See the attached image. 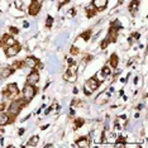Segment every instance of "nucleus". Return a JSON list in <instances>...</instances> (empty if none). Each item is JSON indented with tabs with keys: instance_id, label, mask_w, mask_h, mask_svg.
Masks as SVG:
<instances>
[{
	"instance_id": "1",
	"label": "nucleus",
	"mask_w": 148,
	"mask_h": 148,
	"mask_svg": "<svg viewBox=\"0 0 148 148\" xmlns=\"http://www.w3.org/2000/svg\"><path fill=\"white\" fill-rule=\"evenodd\" d=\"M29 101H27V100L23 97V99H15L14 101H13L10 105H9V108H8V115L10 116V119L12 120H14L16 116L19 115V113H21V110L24 108L27 104H28Z\"/></svg>"
},
{
	"instance_id": "2",
	"label": "nucleus",
	"mask_w": 148,
	"mask_h": 148,
	"mask_svg": "<svg viewBox=\"0 0 148 148\" xmlns=\"http://www.w3.org/2000/svg\"><path fill=\"white\" fill-rule=\"evenodd\" d=\"M36 94H37V87L34 85H31V84H25L24 89H23V97L27 101H31L36 96Z\"/></svg>"
},
{
	"instance_id": "3",
	"label": "nucleus",
	"mask_w": 148,
	"mask_h": 148,
	"mask_svg": "<svg viewBox=\"0 0 148 148\" xmlns=\"http://www.w3.org/2000/svg\"><path fill=\"white\" fill-rule=\"evenodd\" d=\"M41 6H42V0H32L28 6V14L32 16L38 15V13L41 12Z\"/></svg>"
},
{
	"instance_id": "4",
	"label": "nucleus",
	"mask_w": 148,
	"mask_h": 148,
	"mask_svg": "<svg viewBox=\"0 0 148 148\" xmlns=\"http://www.w3.org/2000/svg\"><path fill=\"white\" fill-rule=\"evenodd\" d=\"M5 49V56L6 57H14V56H16L19 52H21V49H22V46L19 45V43H14V45H12V46H9V47H6V48H4Z\"/></svg>"
},
{
	"instance_id": "5",
	"label": "nucleus",
	"mask_w": 148,
	"mask_h": 148,
	"mask_svg": "<svg viewBox=\"0 0 148 148\" xmlns=\"http://www.w3.org/2000/svg\"><path fill=\"white\" fill-rule=\"evenodd\" d=\"M15 42H16L15 38H13L12 34H4L3 36V38H1V42H0V46H1L3 48H6V47L14 45Z\"/></svg>"
},
{
	"instance_id": "6",
	"label": "nucleus",
	"mask_w": 148,
	"mask_h": 148,
	"mask_svg": "<svg viewBox=\"0 0 148 148\" xmlns=\"http://www.w3.org/2000/svg\"><path fill=\"white\" fill-rule=\"evenodd\" d=\"M39 81V73L37 70L33 69L32 72L29 73L28 76H27V84H31V85H36V84H38Z\"/></svg>"
},
{
	"instance_id": "7",
	"label": "nucleus",
	"mask_w": 148,
	"mask_h": 148,
	"mask_svg": "<svg viewBox=\"0 0 148 148\" xmlns=\"http://www.w3.org/2000/svg\"><path fill=\"white\" fill-rule=\"evenodd\" d=\"M91 5L96 9V12H103L108 5V0H92Z\"/></svg>"
},
{
	"instance_id": "8",
	"label": "nucleus",
	"mask_w": 148,
	"mask_h": 148,
	"mask_svg": "<svg viewBox=\"0 0 148 148\" xmlns=\"http://www.w3.org/2000/svg\"><path fill=\"white\" fill-rule=\"evenodd\" d=\"M24 61H25V66L31 67V69L37 70V69H38V66L42 67V65L38 61V58H36V57H28V58L24 60Z\"/></svg>"
},
{
	"instance_id": "9",
	"label": "nucleus",
	"mask_w": 148,
	"mask_h": 148,
	"mask_svg": "<svg viewBox=\"0 0 148 148\" xmlns=\"http://www.w3.org/2000/svg\"><path fill=\"white\" fill-rule=\"evenodd\" d=\"M85 86L89 87L91 91H95V90L99 89V86H100V81L96 79V77H91V79H89V81H87L85 84Z\"/></svg>"
},
{
	"instance_id": "10",
	"label": "nucleus",
	"mask_w": 148,
	"mask_h": 148,
	"mask_svg": "<svg viewBox=\"0 0 148 148\" xmlns=\"http://www.w3.org/2000/svg\"><path fill=\"white\" fill-rule=\"evenodd\" d=\"M14 72L13 67H4V69H0V79H6Z\"/></svg>"
},
{
	"instance_id": "11",
	"label": "nucleus",
	"mask_w": 148,
	"mask_h": 148,
	"mask_svg": "<svg viewBox=\"0 0 148 148\" xmlns=\"http://www.w3.org/2000/svg\"><path fill=\"white\" fill-rule=\"evenodd\" d=\"M12 122L13 120L10 119V116H9L6 113H0V125L1 127H4V125H6V124H9Z\"/></svg>"
},
{
	"instance_id": "12",
	"label": "nucleus",
	"mask_w": 148,
	"mask_h": 148,
	"mask_svg": "<svg viewBox=\"0 0 148 148\" xmlns=\"http://www.w3.org/2000/svg\"><path fill=\"white\" fill-rule=\"evenodd\" d=\"M118 33H119L118 29H114V28H110L109 29V33H108V39L110 41V43H112V42H116Z\"/></svg>"
},
{
	"instance_id": "13",
	"label": "nucleus",
	"mask_w": 148,
	"mask_h": 148,
	"mask_svg": "<svg viewBox=\"0 0 148 148\" xmlns=\"http://www.w3.org/2000/svg\"><path fill=\"white\" fill-rule=\"evenodd\" d=\"M139 4H140L139 0H133V1L129 4V12H130L132 15H136L137 10L139 9Z\"/></svg>"
},
{
	"instance_id": "14",
	"label": "nucleus",
	"mask_w": 148,
	"mask_h": 148,
	"mask_svg": "<svg viewBox=\"0 0 148 148\" xmlns=\"http://www.w3.org/2000/svg\"><path fill=\"white\" fill-rule=\"evenodd\" d=\"M118 63H119V58H118V55L116 53H113L109 58V66L113 67V69H116L118 67Z\"/></svg>"
},
{
	"instance_id": "15",
	"label": "nucleus",
	"mask_w": 148,
	"mask_h": 148,
	"mask_svg": "<svg viewBox=\"0 0 148 148\" xmlns=\"http://www.w3.org/2000/svg\"><path fill=\"white\" fill-rule=\"evenodd\" d=\"M76 144L79 147H89V144H90V138L89 137H82V138H79L77 139V142Z\"/></svg>"
},
{
	"instance_id": "16",
	"label": "nucleus",
	"mask_w": 148,
	"mask_h": 148,
	"mask_svg": "<svg viewBox=\"0 0 148 148\" xmlns=\"http://www.w3.org/2000/svg\"><path fill=\"white\" fill-rule=\"evenodd\" d=\"M38 140H39V137H37V136L32 137V138H31V140H28V143H27V146H28V147H34V146H37V143H38Z\"/></svg>"
},
{
	"instance_id": "17",
	"label": "nucleus",
	"mask_w": 148,
	"mask_h": 148,
	"mask_svg": "<svg viewBox=\"0 0 148 148\" xmlns=\"http://www.w3.org/2000/svg\"><path fill=\"white\" fill-rule=\"evenodd\" d=\"M25 67V61H15L13 63V69H24Z\"/></svg>"
},
{
	"instance_id": "18",
	"label": "nucleus",
	"mask_w": 148,
	"mask_h": 148,
	"mask_svg": "<svg viewBox=\"0 0 148 148\" xmlns=\"http://www.w3.org/2000/svg\"><path fill=\"white\" fill-rule=\"evenodd\" d=\"M90 37H91V31H90V29H89V31H85V32H84L80 36V38H82L85 42H87V41H89V39H90Z\"/></svg>"
},
{
	"instance_id": "19",
	"label": "nucleus",
	"mask_w": 148,
	"mask_h": 148,
	"mask_svg": "<svg viewBox=\"0 0 148 148\" xmlns=\"http://www.w3.org/2000/svg\"><path fill=\"white\" fill-rule=\"evenodd\" d=\"M112 73V70H110V67L109 66H104L103 69H101V75L104 76V77H108Z\"/></svg>"
},
{
	"instance_id": "20",
	"label": "nucleus",
	"mask_w": 148,
	"mask_h": 148,
	"mask_svg": "<svg viewBox=\"0 0 148 148\" xmlns=\"http://www.w3.org/2000/svg\"><path fill=\"white\" fill-rule=\"evenodd\" d=\"M84 119H81V118H77V119H75V129H79V128H81L84 125Z\"/></svg>"
},
{
	"instance_id": "21",
	"label": "nucleus",
	"mask_w": 148,
	"mask_h": 148,
	"mask_svg": "<svg viewBox=\"0 0 148 148\" xmlns=\"http://www.w3.org/2000/svg\"><path fill=\"white\" fill-rule=\"evenodd\" d=\"M53 24V18L52 16H47V19H46V27L47 28H51Z\"/></svg>"
},
{
	"instance_id": "22",
	"label": "nucleus",
	"mask_w": 148,
	"mask_h": 148,
	"mask_svg": "<svg viewBox=\"0 0 148 148\" xmlns=\"http://www.w3.org/2000/svg\"><path fill=\"white\" fill-rule=\"evenodd\" d=\"M9 32H10L12 36H15V34H18L19 33V29L16 28V27H10V28H9Z\"/></svg>"
},
{
	"instance_id": "23",
	"label": "nucleus",
	"mask_w": 148,
	"mask_h": 148,
	"mask_svg": "<svg viewBox=\"0 0 148 148\" xmlns=\"http://www.w3.org/2000/svg\"><path fill=\"white\" fill-rule=\"evenodd\" d=\"M109 43H110V41H109V39H108V37H106V38H105V39H104V41L101 42V45H100V47H101V49H105L106 47H108V45H109Z\"/></svg>"
},
{
	"instance_id": "24",
	"label": "nucleus",
	"mask_w": 148,
	"mask_h": 148,
	"mask_svg": "<svg viewBox=\"0 0 148 148\" xmlns=\"http://www.w3.org/2000/svg\"><path fill=\"white\" fill-rule=\"evenodd\" d=\"M70 52H71V55H79V53H80V49L77 48V47L72 46V47H71V49H70Z\"/></svg>"
},
{
	"instance_id": "25",
	"label": "nucleus",
	"mask_w": 148,
	"mask_h": 148,
	"mask_svg": "<svg viewBox=\"0 0 148 148\" xmlns=\"http://www.w3.org/2000/svg\"><path fill=\"white\" fill-rule=\"evenodd\" d=\"M15 8L16 9H23V1L22 0H15Z\"/></svg>"
},
{
	"instance_id": "26",
	"label": "nucleus",
	"mask_w": 148,
	"mask_h": 148,
	"mask_svg": "<svg viewBox=\"0 0 148 148\" xmlns=\"http://www.w3.org/2000/svg\"><path fill=\"white\" fill-rule=\"evenodd\" d=\"M84 92H85L86 96H90L92 91H91V90H89V87H87V86H85V87H84Z\"/></svg>"
},
{
	"instance_id": "27",
	"label": "nucleus",
	"mask_w": 148,
	"mask_h": 148,
	"mask_svg": "<svg viewBox=\"0 0 148 148\" xmlns=\"http://www.w3.org/2000/svg\"><path fill=\"white\" fill-rule=\"evenodd\" d=\"M133 37H134V39H139L140 34H139V33H133Z\"/></svg>"
},
{
	"instance_id": "28",
	"label": "nucleus",
	"mask_w": 148,
	"mask_h": 148,
	"mask_svg": "<svg viewBox=\"0 0 148 148\" xmlns=\"http://www.w3.org/2000/svg\"><path fill=\"white\" fill-rule=\"evenodd\" d=\"M23 25H24V28H29V23H27V22L23 23Z\"/></svg>"
},
{
	"instance_id": "29",
	"label": "nucleus",
	"mask_w": 148,
	"mask_h": 148,
	"mask_svg": "<svg viewBox=\"0 0 148 148\" xmlns=\"http://www.w3.org/2000/svg\"><path fill=\"white\" fill-rule=\"evenodd\" d=\"M124 1H125V0H118V4H119V5H122Z\"/></svg>"
},
{
	"instance_id": "30",
	"label": "nucleus",
	"mask_w": 148,
	"mask_h": 148,
	"mask_svg": "<svg viewBox=\"0 0 148 148\" xmlns=\"http://www.w3.org/2000/svg\"><path fill=\"white\" fill-rule=\"evenodd\" d=\"M23 133H24V129H23V128H22V129L21 130H19V136H22V134Z\"/></svg>"
},
{
	"instance_id": "31",
	"label": "nucleus",
	"mask_w": 148,
	"mask_h": 148,
	"mask_svg": "<svg viewBox=\"0 0 148 148\" xmlns=\"http://www.w3.org/2000/svg\"><path fill=\"white\" fill-rule=\"evenodd\" d=\"M120 128H122V127L118 125V124H116V125H115V130H120Z\"/></svg>"
}]
</instances>
